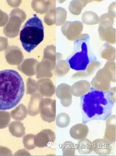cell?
<instances>
[{
  "label": "cell",
  "instance_id": "cell-1",
  "mask_svg": "<svg viewBox=\"0 0 116 156\" xmlns=\"http://www.w3.org/2000/svg\"><path fill=\"white\" fill-rule=\"evenodd\" d=\"M114 94L91 87L80 98L82 122L86 124L93 121H106L111 115L115 102Z\"/></svg>",
  "mask_w": 116,
  "mask_h": 156
},
{
  "label": "cell",
  "instance_id": "cell-2",
  "mask_svg": "<svg viewBox=\"0 0 116 156\" xmlns=\"http://www.w3.org/2000/svg\"><path fill=\"white\" fill-rule=\"evenodd\" d=\"M25 87L23 79L13 69L0 71V110L11 109L20 102Z\"/></svg>",
  "mask_w": 116,
  "mask_h": 156
},
{
  "label": "cell",
  "instance_id": "cell-3",
  "mask_svg": "<svg viewBox=\"0 0 116 156\" xmlns=\"http://www.w3.org/2000/svg\"><path fill=\"white\" fill-rule=\"evenodd\" d=\"M44 27L36 14L27 20L20 32V39L26 51L30 52L44 40Z\"/></svg>",
  "mask_w": 116,
  "mask_h": 156
},
{
  "label": "cell",
  "instance_id": "cell-4",
  "mask_svg": "<svg viewBox=\"0 0 116 156\" xmlns=\"http://www.w3.org/2000/svg\"><path fill=\"white\" fill-rule=\"evenodd\" d=\"M67 61L70 68L76 71H85L91 62L96 61L90 46L89 37L75 42L73 51Z\"/></svg>",
  "mask_w": 116,
  "mask_h": 156
},
{
  "label": "cell",
  "instance_id": "cell-5",
  "mask_svg": "<svg viewBox=\"0 0 116 156\" xmlns=\"http://www.w3.org/2000/svg\"><path fill=\"white\" fill-rule=\"evenodd\" d=\"M55 139V135L53 131L45 129L35 136L34 143L37 147L43 148L47 146L50 142H54Z\"/></svg>",
  "mask_w": 116,
  "mask_h": 156
},
{
  "label": "cell",
  "instance_id": "cell-6",
  "mask_svg": "<svg viewBox=\"0 0 116 156\" xmlns=\"http://www.w3.org/2000/svg\"><path fill=\"white\" fill-rule=\"evenodd\" d=\"M45 101L44 104L42 107V110H41V116L43 119L44 121L48 122H51L54 121L55 119V114L52 113V111H50V110L52 109V101L50 100H48Z\"/></svg>",
  "mask_w": 116,
  "mask_h": 156
},
{
  "label": "cell",
  "instance_id": "cell-7",
  "mask_svg": "<svg viewBox=\"0 0 116 156\" xmlns=\"http://www.w3.org/2000/svg\"><path fill=\"white\" fill-rule=\"evenodd\" d=\"M9 130L12 136L21 138L25 134V128L23 123L19 121H14L9 124Z\"/></svg>",
  "mask_w": 116,
  "mask_h": 156
},
{
  "label": "cell",
  "instance_id": "cell-8",
  "mask_svg": "<svg viewBox=\"0 0 116 156\" xmlns=\"http://www.w3.org/2000/svg\"><path fill=\"white\" fill-rule=\"evenodd\" d=\"M93 143L96 144V146L99 147V148H94L93 150L94 151L99 149L95 152L98 154L100 155H107L111 153V148L109 142L106 141L99 139L95 140Z\"/></svg>",
  "mask_w": 116,
  "mask_h": 156
},
{
  "label": "cell",
  "instance_id": "cell-9",
  "mask_svg": "<svg viewBox=\"0 0 116 156\" xmlns=\"http://www.w3.org/2000/svg\"><path fill=\"white\" fill-rule=\"evenodd\" d=\"M77 148L82 154H87L93 151L92 143L88 139H83L78 142Z\"/></svg>",
  "mask_w": 116,
  "mask_h": 156
},
{
  "label": "cell",
  "instance_id": "cell-10",
  "mask_svg": "<svg viewBox=\"0 0 116 156\" xmlns=\"http://www.w3.org/2000/svg\"><path fill=\"white\" fill-rule=\"evenodd\" d=\"M27 115V109L23 104L20 105L11 112L12 118L17 121L24 120L26 117Z\"/></svg>",
  "mask_w": 116,
  "mask_h": 156
},
{
  "label": "cell",
  "instance_id": "cell-11",
  "mask_svg": "<svg viewBox=\"0 0 116 156\" xmlns=\"http://www.w3.org/2000/svg\"><path fill=\"white\" fill-rule=\"evenodd\" d=\"M35 135L29 134L25 135L23 138V144L24 147L28 150H31L36 147L34 143Z\"/></svg>",
  "mask_w": 116,
  "mask_h": 156
},
{
  "label": "cell",
  "instance_id": "cell-12",
  "mask_svg": "<svg viewBox=\"0 0 116 156\" xmlns=\"http://www.w3.org/2000/svg\"><path fill=\"white\" fill-rule=\"evenodd\" d=\"M10 120V113L0 111V129H4L8 126Z\"/></svg>",
  "mask_w": 116,
  "mask_h": 156
},
{
  "label": "cell",
  "instance_id": "cell-13",
  "mask_svg": "<svg viewBox=\"0 0 116 156\" xmlns=\"http://www.w3.org/2000/svg\"><path fill=\"white\" fill-rule=\"evenodd\" d=\"M12 151L8 148L0 146V156H12Z\"/></svg>",
  "mask_w": 116,
  "mask_h": 156
},
{
  "label": "cell",
  "instance_id": "cell-14",
  "mask_svg": "<svg viewBox=\"0 0 116 156\" xmlns=\"http://www.w3.org/2000/svg\"><path fill=\"white\" fill-rule=\"evenodd\" d=\"M15 156H29L31 155L29 152L25 149L19 150L15 154Z\"/></svg>",
  "mask_w": 116,
  "mask_h": 156
}]
</instances>
